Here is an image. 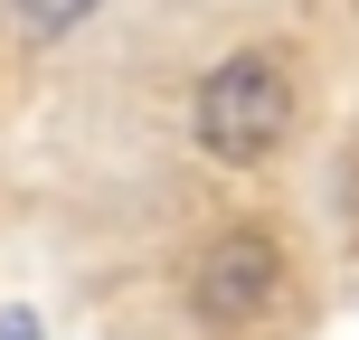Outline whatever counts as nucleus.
Wrapping results in <instances>:
<instances>
[{"label": "nucleus", "mask_w": 359, "mask_h": 340, "mask_svg": "<svg viewBox=\"0 0 359 340\" xmlns=\"http://www.w3.org/2000/svg\"><path fill=\"white\" fill-rule=\"evenodd\" d=\"M293 123H303V95H293V67H284L274 48L217 57V67L198 76V95H189L198 151H208V161H227V170H265L274 151L293 142Z\"/></svg>", "instance_id": "1"}, {"label": "nucleus", "mask_w": 359, "mask_h": 340, "mask_svg": "<svg viewBox=\"0 0 359 340\" xmlns=\"http://www.w3.org/2000/svg\"><path fill=\"white\" fill-rule=\"evenodd\" d=\"M284 284H293L284 236L274 227H227V236H208L198 265H189V312L208 331H255L274 303H284Z\"/></svg>", "instance_id": "2"}, {"label": "nucleus", "mask_w": 359, "mask_h": 340, "mask_svg": "<svg viewBox=\"0 0 359 340\" xmlns=\"http://www.w3.org/2000/svg\"><path fill=\"white\" fill-rule=\"evenodd\" d=\"M0 10H10V29L29 38V48H48V38H67L86 10H104V0H0Z\"/></svg>", "instance_id": "3"}, {"label": "nucleus", "mask_w": 359, "mask_h": 340, "mask_svg": "<svg viewBox=\"0 0 359 340\" xmlns=\"http://www.w3.org/2000/svg\"><path fill=\"white\" fill-rule=\"evenodd\" d=\"M0 340H48V331H38V312H19V303H10V312H0Z\"/></svg>", "instance_id": "4"}, {"label": "nucleus", "mask_w": 359, "mask_h": 340, "mask_svg": "<svg viewBox=\"0 0 359 340\" xmlns=\"http://www.w3.org/2000/svg\"><path fill=\"white\" fill-rule=\"evenodd\" d=\"M341 189H350L341 208H350V236H359V151H350V170H341Z\"/></svg>", "instance_id": "5"}, {"label": "nucleus", "mask_w": 359, "mask_h": 340, "mask_svg": "<svg viewBox=\"0 0 359 340\" xmlns=\"http://www.w3.org/2000/svg\"><path fill=\"white\" fill-rule=\"evenodd\" d=\"M350 10H359V0H350Z\"/></svg>", "instance_id": "6"}]
</instances>
